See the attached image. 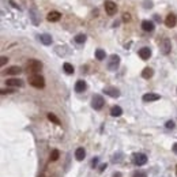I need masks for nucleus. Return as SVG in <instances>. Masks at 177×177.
Returning <instances> with one entry per match:
<instances>
[{
  "instance_id": "1",
  "label": "nucleus",
  "mask_w": 177,
  "mask_h": 177,
  "mask_svg": "<svg viewBox=\"0 0 177 177\" xmlns=\"http://www.w3.org/2000/svg\"><path fill=\"white\" fill-rule=\"evenodd\" d=\"M42 68V63L36 60V59H31L29 60L26 64V70L27 72L31 74V75H37V72H40V70Z\"/></svg>"
},
{
  "instance_id": "26",
  "label": "nucleus",
  "mask_w": 177,
  "mask_h": 177,
  "mask_svg": "<svg viewBox=\"0 0 177 177\" xmlns=\"http://www.w3.org/2000/svg\"><path fill=\"white\" fill-rule=\"evenodd\" d=\"M134 177H147V173L143 172V170H138V172L134 173Z\"/></svg>"
},
{
  "instance_id": "16",
  "label": "nucleus",
  "mask_w": 177,
  "mask_h": 177,
  "mask_svg": "<svg viewBox=\"0 0 177 177\" xmlns=\"http://www.w3.org/2000/svg\"><path fill=\"white\" fill-rule=\"evenodd\" d=\"M5 72L8 74V75H19L22 72V68L18 67V66H12V67L7 68V71Z\"/></svg>"
},
{
  "instance_id": "22",
  "label": "nucleus",
  "mask_w": 177,
  "mask_h": 177,
  "mask_svg": "<svg viewBox=\"0 0 177 177\" xmlns=\"http://www.w3.org/2000/svg\"><path fill=\"white\" fill-rule=\"evenodd\" d=\"M48 119H49V121H52L53 124L60 125V120H59V117L55 113H48Z\"/></svg>"
},
{
  "instance_id": "5",
  "label": "nucleus",
  "mask_w": 177,
  "mask_h": 177,
  "mask_svg": "<svg viewBox=\"0 0 177 177\" xmlns=\"http://www.w3.org/2000/svg\"><path fill=\"white\" fill-rule=\"evenodd\" d=\"M104 7H105V11H106L108 15H115L116 12H117V5H116V3H113L112 0H106L104 3Z\"/></svg>"
},
{
  "instance_id": "13",
  "label": "nucleus",
  "mask_w": 177,
  "mask_h": 177,
  "mask_svg": "<svg viewBox=\"0 0 177 177\" xmlns=\"http://www.w3.org/2000/svg\"><path fill=\"white\" fill-rule=\"evenodd\" d=\"M138 53H139L141 59H143V60H149L150 56H151V49L150 48H147V47H145V48H142Z\"/></svg>"
},
{
  "instance_id": "31",
  "label": "nucleus",
  "mask_w": 177,
  "mask_h": 177,
  "mask_svg": "<svg viewBox=\"0 0 177 177\" xmlns=\"http://www.w3.org/2000/svg\"><path fill=\"white\" fill-rule=\"evenodd\" d=\"M106 166H108L106 163H102V165H99V168H98V172H104L105 169H106Z\"/></svg>"
},
{
  "instance_id": "4",
  "label": "nucleus",
  "mask_w": 177,
  "mask_h": 177,
  "mask_svg": "<svg viewBox=\"0 0 177 177\" xmlns=\"http://www.w3.org/2000/svg\"><path fill=\"white\" fill-rule=\"evenodd\" d=\"M120 66V56L119 55H112L108 61V70L109 71H116L117 67Z\"/></svg>"
},
{
  "instance_id": "12",
  "label": "nucleus",
  "mask_w": 177,
  "mask_h": 177,
  "mask_svg": "<svg viewBox=\"0 0 177 177\" xmlns=\"http://www.w3.org/2000/svg\"><path fill=\"white\" fill-rule=\"evenodd\" d=\"M60 18H61V14L59 11H51L47 16V19L49 22H57V21H60Z\"/></svg>"
},
{
  "instance_id": "27",
  "label": "nucleus",
  "mask_w": 177,
  "mask_h": 177,
  "mask_svg": "<svg viewBox=\"0 0 177 177\" xmlns=\"http://www.w3.org/2000/svg\"><path fill=\"white\" fill-rule=\"evenodd\" d=\"M123 21H124V22H130L131 21L130 14H127V12H125V14H123Z\"/></svg>"
},
{
  "instance_id": "29",
  "label": "nucleus",
  "mask_w": 177,
  "mask_h": 177,
  "mask_svg": "<svg viewBox=\"0 0 177 177\" xmlns=\"http://www.w3.org/2000/svg\"><path fill=\"white\" fill-rule=\"evenodd\" d=\"M97 165H98V158L95 157V158H93V161H91V166H93V168H95V166H97Z\"/></svg>"
},
{
  "instance_id": "25",
  "label": "nucleus",
  "mask_w": 177,
  "mask_h": 177,
  "mask_svg": "<svg viewBox=\"0 0 177 177\" xmlns=\"http://www.w3.org/2000/svg\"><path fill=\"white\" fill-rule=\"evenodd\" d=\"M59 155H60L59 150H53L52 153H51V161H57V159H59Z\"/></svg>"
},
{
  "instance_id": "23",
  "label": "nucleus",
  "mask_w": 177,
  "mask_h": 177,
  "mask_svg": "<svg viewBox=\"0 0 177 177\" xmlns=\"http://www.w3.org/2000/svg\"><path fill=\"white\" fill-rule=\"evenodd\" d=\"M63 68H64V71H66V74H68V75H71V74H74V67H72V64H70V63H64V66H63Z\"/></svg>"
},
{
  "instance_id": "32",
  "label": "nucleus",
  "mask_w": 177,
  "mask_h": 177,
  "mask_svg": "<svg viewBox=\"0 0 177 177\" xmlns=\"http://www.w3.org/2000/svg\"><path fill=\"white\" fill-rule=\"evenodd\" d=\"M12 91H14V90H4V88H3V90H1V94H5V93H12Z\"/></svg>"
},
{
  "instance_id": "2",
  "label": "nucleus",
  "mask_w": 177,
  "mask_h": 177,
  "mask_svg": "<svg viewBox=\"0 0 177 177\" xmlns=\"http://www.w3.org/2000/svg\"><path fill=\"white\" fill-rule=\"evenodd\" d=\"M29 83L36 88H42V87H45V79H44V76L37 74V75L29 76Z\"/></svg>"
},
{
  "instance_id": "15",
  "label": "nucleus",
  "mask_w": 177,
  "mask_h": 177,
  "mask_svg": "<svg viewBox=\"0 0 177 177\" xmlns=\"http://www.w3.org/2000/svg\"><path fill=\"white\" fill-rule=\"evenodd\" d=\"M154 23H153V22L151 21H143L142 22V29H143V30L145 31H153L154 30Z\"/></svg>"
},
{
  "instance_id": "24",
  "label": "nucleus",
  "mask_w": 177,
  "mask_h": 177,
  "mask_svg": "<svg viewBox=\"0 0 177 177\" xmlns=\"http://www.w3.org/2000/svg\"><path fill=\"white\" fill-rule=\"evenodd\" d=\"M84 41H86V36L84 34H78L75 37V42H78V44H83Z\"/></svg>"
},
{
  "instance_id": "17",
  "label": "nucleus",
  "mask_w": 177,
  "mask_h": 177,
  "mask_svg": "<svg viewBox=\"0 0 177 177\" xmlns=\"http://www.w3.org/2000/svg\"><path fill=\"white\" fill-rule=\"evenodd\" d=\"M84 157H86V151H84L83 147L76 149V151H75V158H76L78 161H82V159H84Z\"/></svg>"
},
{
  "instance_id": "14",
  "label": "nucleus",
  "mask_w": 177,
  "mask_h": 177,
  "mask_svg": "<svg viewBox=\"0 0 177 177\" xmlns=\"http://www.w3.org/2000/svg\"><path fill=\"white\" fill-rule=\"evenodd\" d=\"M86 87H87V84H86L84 80H78L75 83V91L76 93H83L84 90H86Z\"/></svg>"
},
{
  "instance_id": "11",
  "label": "nucleus",
  "mask_w": 177,
  "mask_h": 177,
  "mask_svg": "<svg viewBox=\"0 0 177 177\" xmlns=\"http://www.w3.org/2000/svg\"><path fill=\"white\" fill-rule=\"evenodd\" d=\"M142 98H143L145 102H151V101H157V99H159L161 98V95H159V94H155V93H147V94H145Z\"/></svg>"
},
{
  "instance_id": "33",
  "label": "nucleus",
  "mask_w": 177,
  "mask_h": 177,
  "mask_svg": "<svg viewBox=\"0 0 177 177\" xmlns=\"http://www.w3.org/2000/svg\"><path fill=\"white\" fill-rule=\"evenodd\" d=\"M173 153L177 155V143H174V145H173Z\"/></svg>"
},
{
  "instance_id": "19",
  "label": "nucleus",
  "mask_w": 177,
  "mask_h": 177,
  "mask_svg": "<svg viewBox=\"0 0 177 177\" xmlns=\"http://www.w3.org/2000/svg\"><path fill=\"white\" fill-rule=\"evenodd\" d=\"M40 40H41V42L44 45H51L52 44V37L49 36V34H41Z\"/></svg>"
},
{
  "instance_id": "9",
  "label": "nucleus",
  "mask_w": 177,
  "mask_h": 177,
  "mask_svg": "<svg viewBox=\"0 0 177 177\" xmlns=\"http://www.w3.org/2000/svg\"><path fill=\"white\" fill-rule=\"evenodd\" d=\"M177 23V16L174 15V14H169V15L166 16V19H165V25H166L168 27H174Z\"/></svg>"
},
{
  "instance_id": "35",
  "label": "nucleus",
  "mask_w": 177,
  "mask_h": 177,
  "mask_svg": "<svg viewBox=\"0 0 177 177\" xmlns=\"http://www.w3.org/2000/svg\"><path fill=\"white\" fill-rule=\"evenodd\" d=\"M176 174H177V166H176Z\"/></svg>"
},
{
  "instance_id": "34",
  "label": "nucleus",
  "mask_w": 177,
  "mask_h": 177,
  "mask_svg": "<svg viewBox=\"0 0 177 177\" xmlns=\"http://www.w3.org/2000/svg\"><path fill=\"white\" fill-rule=\"evenodd\" d=\"M112 177H121V173H119V172H117V173H115V174H113V176H112Z\"/></svg>"
},
{
  "instance_id": "21",
  "label": "nucleus",
  "mask_w": 177,
  "mask_h": 177,
  "mask_svg": "<svg viewBox=\"0 0 177 177\" xmlns=\"http://www.w3.org/2000/svg\"><path fill=\"white\" fill-rule=\"evenodd\" d=\"M105 57H106L105 51H102V49H97L95 51V59L97 60H105Z\"/></svg>"
},
{
  "instance_id": "8",
  "label": "nucleus",
  "mask_w": 177,
  "mask_h": 177,
  "mask_svg": "<svg viewBox=\"0 0 177 177\" xmlns=\"http://www.w3.org/2000/svg\"><path fill=\"white\" fill-rule=\"evenodd\" d=\"M104 93L108 94L109 97H113V98H117L120 95V90L116 87H105L104 88Z\"/></svg>"
},
{
  "instance_id": "6",
  "label": "nucleus",
  "mask_w": 177,
  "mask_h": 177,
  "mask_svg": "<svg viewBox=\"0 0 177 177\" xmlns=\"http://www.w3.org/2000/svg\"><path fill=\"white\" fill-rule=\"evenodd\" d=\"M147 162V155H145V154H135L134 155V163L135 165H138V166H143L145 163Z\"/></svg>"
},
{
  "instance_id": "7",
  "label": "nucleus",
  "mask_w": 177,
  "mask_h": 177,
  "mask_svg": "<svg viewBox=\"0 0 177 177\" xmlns=\"http://www.w3.org/2000/svg\"><path fill=\"white\" fill-rule=\"evenodd\" d=\"M170 49H172V44H170V40L169 38H163L161 42V51L163 55H168V53L170 52Z\"/></svg>"
},
{
  "instance_id": "20",
  "label": "nucleus",
  "mask_w": 177,
  "mask_h": 177,
  "mask_svg": "<svg viewBox=\"0 0 177 177\" xmlns=\"http://www.w3.org/2000/svg\"><path fill=\"white\" fill-rule=\"evenodd\" d=\"M110 115L113 116V117H119V116L123 115V109H121L120 106L116 105V106H113V108L110 109Z\"/></svg>"
},
{
  "instance_id": "3",
  "label": "nucleus",
  "mask_w": 177,
  "mask_h": 177,
  "mask_svg": "<svg viewBox=\"0 0 177 177\" xmlns=\"http://www.w3.org/2000/svg\"><path fill=\"white\" fill-rule=\"evenodd\" d=\"M104 105H105V101H104V98H102V95L95 94L93 98H91V106H93V109L99 110V109H102Z\"/></svg>"
},
{
  "instance_id": "10",
  "label": "nucleus",
  "mask_w": 177,
  "mask_h": 177,
  "mask_svg": "<svg viewBox=\"0 0 177 177\" xmlns=\"http://www.w3.org/2000/svg\"><path fill=\"white\" fill-rule=\"evenodd\" d=\"M5 83H7V86H11V87H22L23 86V80L12 78V79H7Z\"/></svg>"
},
{
  "instance_id": "18",
  "label": "nucleus",
  "mask_w": 177,
  "mask_h": 177,
  "mask_svg": "<svg viewBox=\"0 0 177 177\" xmlns=\"http://www.w3.org/2000/svg\"><path fill=\"white\" fill-rule=\"evenodd\" d=\"M153 75H154V70L150 68V67H146L143 71H142V76H143L145 79H150Z\"/></svg>"
},
{
  "instance_id": "28",
  "label": "nucleus",
  "mask_w": 177,
  "mask_h": 177,
  "mask_svg": "<svg viewBox=\"0 0 177 177\" xmlns=\"http://www.w3.org/2000/svg\"><path fill=\"white\" fill-rule=\"evenodd\" d=\"M7 61H8V59L5 57V56H1V60H0V66L3 67V66H4V64H5Z\"/></svg>"
},
{
  "instance_id": "30",
  "label": "nucleus",
  "mask_w": 177,
  "mask_h": 177,
  "mask_svg": "<svg viewBox=\"0 0 177 177\" xmlns=\"http://www.w3.org/2000/svg\"><path fill=\"white\" fill-rule=\"evenodd\" d=\"M166 128H169V130L174 128V123H173V121H168V123H166Z\"/></svg>"
}]
</instances>
